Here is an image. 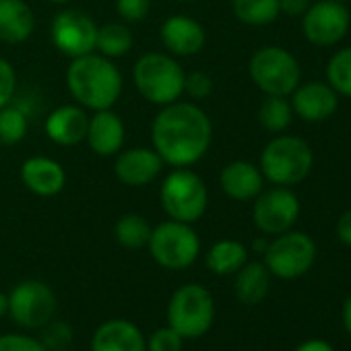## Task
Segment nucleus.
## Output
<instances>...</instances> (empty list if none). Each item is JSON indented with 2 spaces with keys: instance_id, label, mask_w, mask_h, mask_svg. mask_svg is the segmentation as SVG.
Here are the masks:
<instances>
[{
  "instance_id": "obj_20",
  "label": "nucleus",
  "mask_w": 351,
  "mask_h": 351,
  "mask_svg": "<svg viewBox=\"0 0 351 351\" xmlns=\"http://www.w3.org/2000/svg\"><path fill=\"white\" fill-rule=\"evenodd\" d=\"M126 138V128L122 118L112 110H97L89 116L87 124V145L99 157H114L122 151Z\"/></svg>"
},
{
  "instance_id": "obj_41",
  "label": "nucleus",
  "mask_w": 351,
  "mask_h": 351,
  "mask_svg": "<svg viewBox=\"0 0 351 351\" xmlns=\"http://www.w3.org/2000/svg\"><path fill=\"white\" fill-rule=\"evenodd\" d=\"M9 314V295L0 291V318Z\"/></svg>"
},
{
  "instance_id": "obj_30",
  "label": "nucleus",
  "mask_w": 351,
  "mask_h": 351,
  "mask_svg": "<svg viewBox=\"0 0 351 351\" xmlns=\"http://www.w3.org/2000/svg\"><path fill=\"white\" fill-rule=\"evenodd\" d=\"M326 83L343 97H351V46L335 52L326 64Z\"/></svg>"
},
{
  "instance_id": "obj_19",
  "label": "nucleus",
  "mask_w": 351,
  "mask_h": 351,
  "mask_svg": "<svg viewBox=\"0 0 351 351\" xmlns=\"http://www.w3.org/2000/svg\"><path fill=\"white\" fill-rule=\"evenodd\" d=\"M89 114L79 104H66L52 110L44 122L46 136L60 147L81 145L87 136Z\"/></svg>"
},
{
  "instance_id": "obj_38",
  "label": "nucleus",
  "mask_w": 351,
  "mask_h": 351,
  "mask_svg": "<svg viewBox=\"0 0 351 351\" xmlns=\"http://www.w3.org/2000/svg\"><path fill=\"white\" fill-rule=\"evenodd\" d=\"M335 232H337V238H339L345 246L351 248V209L345 211V213L339 217V221H337V226H335Z\"/></svg>"
},
{
  "instance_id": "obj_33",
  "label": "nucleus",
  "mask_w": 351,
  "mask_h": 351,
  "mask_svg": "<svg viewBox=\"0 0 351 351\" xmlns=\"http://www.w3.org/2000/svg\"><path fill=\"white\" fill-rule=\"evenodd\" d=\"M0 351H48L46 345L25 332H5L0 335Z\"/></svg>"
},
{
  "instance_id": "obj_12",
  "label": "nucleus",
  "mask_w": 351,
  "mask_h": 351,
  "mask_svg": "<svg viewBox=\"0 0 351 351\" xmlns=\"http://www.w3.org/2000/svg\"><path fill=\"white\" fill-rule=\"evenodd\" d=\"M300 199L291 189L273 186L263 191L252 205V221L265 236H279L289 232L300 217Z\"/></svg>"
},
{
  "instance_id": "obj_2",
  "label": "nucleus",
  "mask_w": 351,
  "mask_h": 351,
  "mask_svg": "<svg viewBox=\"0 0 351 351\" xmlns=\"http://www.w3.org/2000/svg\"><path fill=\"white\" fill-rule=\"evenodd\" d=\"M66 89L81 108L97 112L116 106L124 81L114 60L91 52L71 60L66 69Z\"/></svg>"
},
{
  "instance_id": "obj_7",
  "label": "nucleus",
  "mask_w": 351,
  "mask_h": 351,
  "mask_svg": "<svg viewBox=\"0 0 351 351\" xmlns=\"http://www.w3.org/2000/svg\"><path fill=\"white\" fill-rule=\"evenodd\" d=\"M147 248L159 267L167 271H184L197 263L201 238L191 223L167 219L151 230Z\"/></svg>"
},
{
  "instance_id": "obj_24",
  "label": "nucleus",
  "mask_w": 351,
  "mask_h": 351,
  "mask_svg": "<svg viewBox=\"0 0 351 351\" xmlns=\"http://www.w3.org/2000/svg\"><path fill=\"white\" fill-rule=\"evenodd\" d=\"M246 263H248V248L238 240H219L205 254L207 269L219 277L236 275Z\"/></svg>"
},
{
  "instance_id": "obj_22",
  "label": "nucleus",
  "mask_w": 351,
  "mask_h": 351,
  "mask_svg": "<svg viewBox=\"0 0 351 351\" xmlns=\"http://www.w3.org/2000/svg\"><path fill=\"white\" fill-rule=\"evenodd\" d=\"M36 32V15L25 0H0V42L17 46Z\"/></svg>"
},
{
  "instance_id": "obj_16",
  "label": "nucleus",
  "mask_w": 351,
  "mask_h": 351,
  "mask_svg": "<svg viewBox=\"0 0 351 351\" xmlns=\"http://www.w3.org/2000/svg\"><path fill=\"white\" fill-rule=\"evenodd\" d=\"M291 110L304 122L316 124L328 120L339 108V93L322 81L300 83L291 93Z\"/></svg>"
},
{
  "instance_id": "obj_21",
  "label": "nucleus",
  "mask_w": 351,
  "mask_h": 351,
  "mask_svg": "<svg viewBox=\"0 0 351 351\" xmlns=\"http://www.w3.org/2000/svg\"><path fill=\"white\" fill-rule=\"evenodd\" d=\"M91 351H147V337L132 320L112 318L95 328Z\"/></svg>"
},
{
  "instance_id": "obj_29",
  "label": "nucleus",
  "mask_w": 351,
  "mask_h": 351,
  "mask_svg": "<svg viewBox=\"0 0 351 351\" xmlns=\"http://www.w3.org/2000/svg\"><path fill=\"white\" fill-rule=\"evenodd\" d=\"M29 120L19 106H5L0 110V143L17 145L27 136Z\"/></svg>"
},
{
  "instance_id": "obj_36",
  "label": "nucleus",
  "mask_w": 351,
  "mask_h": 351,
  "mask_svg": "<svg viewBox=\"0 0 351 351\" xmlns=\"http://www.w3.org/2000/svg\"><path fill=\"white\" fill-rule=\"evenodd\" d=\"M15 93H17V73L9 60L0 58V110L13 101Z\"/></svg>"
},
{
  "instance_id": "obj_35",
  "label": "nucleus",
  "mask_w": 351,
  "mask_h": 351,
  "mask_svg": "<svg viewBox=\"0 0 351 351\" xmlns=\"http://www.w3.org/2000/svg\"><path fill=\"white\" fill-rule=\"evenodd\" d=\"M151 11V0H116V13L124 23H141Z\"/></svg>"
},
{
  "instance_id": "obj_43",
  "label": "nucleus",
  "mask_w": 351,
  "mask_h": 351,
  "mask_svg": "<svg viewBox=\"0 0 351 351\" xmlns=\"http://www.w3.org/2000/svg\"><path fill=\"white\" fill-rule=\"evenodd\" d=\"M48 3H54V5H66L71 0H48Z\"/></svg>"
},
{
  "instance_id": "obj_8",
  "label": "nucleus",
  "mask_w": 351,
  "mask_h": 351,
  "mask_svg": "<svg viewBox=\"0 0 351 351\" xmlns=\"http://www.w3.org/2000/svg\"><path fill=\"white\" fill-rule=\"evenodd\" d=\"M248 73L252 83L265 95L287 97L302 83L300 62L281 46H265L256 50L248 62Z\"/></svg>"
},
{
  "instance_id": "obj_34",
  "label": "nucleus",
  "mask_w": 351,
  "mask_h": 351,
  "mask_svg": "<svg viewBox=\"0 0 351 351\" xmlns=\"http://www.w3.org/2000/svg\"><path fill=\"white\" fill-rule=\"evenodd\" d=\"M184 93L191 99H205L213 93V79L205 71H193L184 77Z\"/></svg>"
},
{
  "instance_id": "obj_44",
  "label": "nucleus",
  "mask_w": 351,
  "mask_h": 351,
  "mask_svg": "<svg viewBox=\"0 0 351 351\" xmlns=\"http://www.w3.org/2000/svg\"><path fill=\"white\" fill-rule=\"evenodd\" d=\"M180 3H197V0H180Z\"/></svg>"
},
{
  "instance_id": "obj_13",
  "label": "nucleus",
  "mask_w": 351,
  "mask_h": 351,
  "mask_svg": "<svg viewBox=\"0 0 351 351\" xmlns=\"http://www.w3.org/2000/svg\"><path fill=\"white\" fill-rule=\"evenodd\" d=\"M351 25V15L343 3L337 0H318L308 7L302 15V32L304 38L314 46H335L339 44Z\"/></svg>"
},
{
  "instance_id": "obj_37",
  "label": "nucleus",
  "mask_w": 351,
  "mask_h": 351,
  "mask_svg": "<svg viewBox=\"0 0 351 351\" xmlns=\"http://www.w3.org/2000/svg\"><path fill=\"white\" fill-rule=\"evenodd\" d=\"M310 5L312 0H279V11L287 17H302Z\"/></svg>"
},
{
  "instance_id": "obj_39",
  "label": "nucleus",
  "mask_w": 351,
  "mask_h": 351,
  "mask_svg": "<svg viewBox=\"0 0 351 351\" xmlns=\"http://www.w3.org/2000/svg\"><path fill=\"white\" fill-rule=\"evenodd\" d=\"M295 351H335V347L322 339H308L302 345H298Z\"/></svg>"
},
{
  "instance_id": "obj_5",
  "label": "nucleus",
  "mask_w": 351,
  "mask_h": 351,
  "mask_svg": "<svg viewBox=\"0 0 351 351\" xmlns=\"http://www.w3.org/2000/svg\"><path fill=\"white\" fill-rule=\"evenodd\" d=\"M159 205L167 219L193 226L207 211V184L195 169L173 167L159 186Z\"/></svg>"
},
{
  "instance_id": "obj_6",
  "label": "nucleus",
  "mask_w": 351,
  "mask_h": 351,
  "mask_svg": "<svg viewBox=\"0 0 351 351\" xmlns=\"http://www.w3.org/2000/svg\"><path fill=\"white\" fill-rule=\"evenodd\" d=\"M215 320V300L201 283H184L167 302V324L184 339H199L209 332Z\"/></svg>"
},
{
  "instance_id": "obj_31",
  "label": "nucleus",
  "mask_w": 351,
  "mask_h": 351,
  "mask_svg": "<svg viewBox=\"0 0 351 351\" xmlns=\"http://www.w3.org/2000/svg\"><path fill=\"white\" fill-rule=\"evenodd\" d=\"M42 337L40 341L46 345L48 351H58V349H66L73 341V328L64 322V320H50L46 326L40 328Z\"/></svg>"
},
{
  "instance_id": "obj_18",
  "label": "nucleus",
  "mask_w": 351,
  "mask_h": 351,
  "mask_svg": "<svg viewBox=\"0 0 351 351\" xmlns=\"http://www.w3.org/2000/svg\"><path fill=\"white\" fill-rule=\"evenodd\" d=\"M21 182L36 197L48 199V197H56L58 193H62L66 184V171L56 159L36 155L23 161Z\"/></svg>"
},
{
  "instance_id": "obj_1",
  "label": "nucleus",
  "mask_w": 351,
  "mask_h": 351,
  "mask_svg": "<svg viewBox=\"0 0 351 351\" xmlns=\"http://www.w3.org/2000/svg\"><path fill=\"white\" fill-rule=\"evenodd\" d=\"M213 141V124L207 112L193 101L161 106L151 122V143L163 163L191 167L199 163Z\"/></svg>"
},
{
  "instance_id": "obj_42",
  "label": "nucleus",
  "mask_w": 351,
  "mask_h": 351,
  "mask_svg": "<svg viewBox=\"0 0 351 351\" xmlns=\"http://www.w3.org/2000/svg\"><path fill=\"white\" fill-rule=\"evenodd\" d=\"M267 246H269V242L267 240H254L252 242V248H254V252H261V254H265V250H267Z\"/></svg>"
},
{
  "instance_id": "obj_10",
  "label": "nucleus",
  "mask_w": 351,
  "mask_h": 351,
  "mask_svg": "<svg viewBox=\"0 0 351 351\" xmlns=\"http://www.w3.org/2000/svg\"><path fill=\"white\" fill-rule=\"evenodd\" d=\"M56 308V293L44 281H21L9 293V316L25 330H40L46 326L54 318Z\"/></svg>"
},
{
  "instance_id": "obj_17",
  "label": "nucleus",
  "mask_w": 351,
  "mask_h": 351,
  "mask_svg": "<svg viewBox=\"0 0 351 351\" xmlns=\"http://www.w3.org/2000/svg\"><path fill=\"white\" fill-rule=\"evenodd\" d=\"M219 186L226 197L238 203L254 201L265 191V176L258 165L246 159H236L223 165L219 173Z\"/></svg>"
},
{
  "instance_id": "obj_3",
  "label": "nucleus",
  "mask_w": 351,
  "mask_h": 351,
  "mask_svg": "<svg viewBox=\"0 0 351 351\" xmlns=\"http://www.w3.org/2000/svg\"><path fill=\"white\" fill-rule=\"evenodd\" d=\"M184 69L167 52H147L132 69L138 95L153 106H167L184 95Z\"/></svg>"
},
{
  "instance_id": "obj_28",
  "label": "nucleus",
  "mask_w": 351,
  "mask_h": 351,
  "mask_svg": "<svg viewBox=\"0 0 351 351\" xmlns=\"http://www.w3.org/2000/svg\"><path fill=\"white\" fill-rule=\"evenodd\" d=\"M291 104L287 101V97L281 95H265L261 108H258V122L265 130L269 132H283L289 124H291Z\"/></svg>"
},
{
  "instance_id": "obj_9",
  "label": "nucleus",
  "mask_w": 351,
  "mask_h": 351,
  "mask_svg": "<svg viewBox=\"0 0 351 351\" xmlns=\"http://www.w3.org/2000/svg\"><path fill=\"white\" fill-rule=\"evenodd\" d=\"M265 265L277 279H298L306 275L316 261V244L304 232H283L269 242L265 250Z\"/></svg>"
},
{
  "instance_id": "obj_14",
  "label": "nucleus",
  "mask_w": 351,
  "mask_h": 351,
  "mask_svg": "<svg viewBox=\"0 0 351 351\" xmlns=\"http://www.w3.org/2000/svg\"><path fill=\"white\" fill-rule=\"evenodd\" d=\"M163 165L153 147H130L116 153L114 176L128 189H143L157 178Z\"/></svg>"
},
{
  "instance_id": "obj_23",
  "label": "nucleus",
  "mask_w": 351,
  "mask_h": 351,
  "mask_svg": "<svg viewBox=\"0 0 351 351\" xmlns=\"http://www.w3.org/2000/svg\"><path fill=\"white\" fill-rule=\"evenodd\" d=\"M271 273L267 269L265 263L258 261H248L234 279V293L238 298V302H242L244 306H256L261 304L271 289Z\"/></svg>"
},
{
  "instance_id": "obj_11",
  "label": "nucleus",
  "mask_w": 351,
  "mask_h": 351,
  "mask_svg": "<svg viewBox=\"0 0 351 351\" xmlns=\"http://www.w3.org/2000/svg\"><path fill=\"white\" fill-rule=\"evenodd\" d=\"M50 40L54 48L71 60L91 54L95 52L97 23L91 15L79 9H64L52 19Z\"/></svg>"
},
{
  "instance_id": "obj_32",
  "label": "nucleus",
  "mask_w": 351,
  "mask_h": 351,
  "mask_svg": "<svg viewBox=\"0 0 351 351\" xmlns=\"http://www.w3.org/2000/svg\"><path fill=\"white\" fill-rule=\"evenodd\" d=\"M184 337L173 330L169 324L157 328L147 337V351H182L184 349Z\"/></svg>"
},
{
  "instance_id": "obj_46",
  "label": "nucleus",
  "mask_w": 351,
  "mask_h": 351,
  "mask_svg": "<svg viewBox=\"0 0 351 351\" xmlns=\"http://www.w3.org/2000/svg\"><path fill=\"white\" fill-rule=\"evenodd\" d=\"M58 351H73V349H69V347H66V349H58Z\"/></svg>"
},
{
  "instance_id": "obj_15",
  "label": "nucleus",
  "mask_w": 351,
  "mask_h": 351,
  "mask_svg": "<svg viewBox=\"0 0 351 351\" xmlns=\"http://www.w3.org/2000/svg\"><path fill=\"white\" fill-rule=\"evenodd\" d=\"M159 40L167 54L176 58L197 56L207 44L205 27L189 15H171L159 27Z\"/></svg>"
},
{
  "instance_id": "obj_27",
  "label": "nucleus",
  "mask_w": 351,
  "mask_h": 351,
  "mask_svg": "<svg viewBox=\"0 0 351 351\" xmlns=\"http://www.w3.org/2000/svg\"><path fill=\"white\" fill-rule=\"evenodd\" d=\"M151 230V223L141 213H126L114 223V238L126 250H141L147 248Z\"/></svg>"
},
{
  "instance_id": "obj_25",
  "label": "nucleus",
  "mask_w": 351,
  "mask_h": 351,
  "mask_svg": "<svg viewBox=\"0 0 351 351\" xmlns=\"http://www.w3.org/2000/svg\"><path fill=\"white\" fill-rule=\"evenodd\" d=\"M132 46H134V36L126 23L112 21L97 27V42H95L97 54L116 60V58H124L132 50Z\"/></svg>"
},
{
  "instance_id": "obj_4",
  "label": "nucleus",
  "mask_w": 351,
  "mask_h": 351,
  "mask_svg": "<svg viewBox=\"0 0 351 351\" xmlns=\"http://www.w3.org/2000/svg\"><path fill=\"white\" fill-rule=\"evenodd\" d=\"M312 165H314L312 147L304 138L291 134L273 136L265 145L258 163L265 180L285 189H293L302 184L310 176Z\"/></svg>"
},
{
  "instance_id": "obj_40",
  "label": "nucleus",
  "mask_w": 351,
  "mask_h": 351,
  "mask_svg": "<svg viewBox=\"0 0 351 351\" xmlns=\"http://www.w3.org/2000/svg\"><path fill=\"white\" fill-rule=\"evenodd\" d=\"M341 318H343V326H345V330L351 335V295H349V298L345 300V304H343Z\"/></svg>"
},
{
  "instance_id": "obj_26",
  "label": "nucleus",
  "mask_w": 351,
  "mask_h": 351,
  "mask_svg": "<svg viewBox=\"0 0 351 351\" xmlns=\"http://www.w3.org/2000/svg\"><path fill=\"white\" fill-rule=\"evenodd\" d=\"M234 17L250 27H265L281 15L279 0H232Z\"/></svg>"
},
{
  "instance_id": "obj_45",
  "label": "nucleus",
  "mask_w": 351,
  "mask_h": 351,
  "mask_svg": "<svg viewBox=\"0 0 351 351\" xmlns=\"http://www.w3.org/2000/svg\"><path fill=\"white\" fill-rule=\"evenodd\" d=\"M337 3H343L345 5V3H349V0H337Z\"/></svg>"
}]
</instances>
